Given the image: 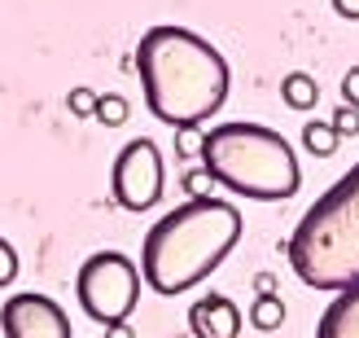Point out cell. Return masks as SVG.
I'll return each mask as SVG.
<instances>
[{"mask_svg":"<svg viewBox=\"0 0 359 338\" xmlns=\"http://www.w3.org/2000/svg\"><path fill=\"white\" fill-rule=\"evenodd\" d=\"M13 277H18V251H13L5 238H0V290H5Z\"/></svg>","mask_w":359,"mask_h":338,"instance_id":"2e32d148","label":"cell"},{"mask_svg":"<svg viewBox=\"0 0 359 338\" xmlns=\"http://www.w3.org/2000/svg\"><path fill=\"white\" fill-rule=\"evenodd\" d=\"M241 242V211L224 198H189L167 211L140 246V277L154 294L175 299L219 268Z\"/></svg>","mask_w":359,"mask_h":338,"instance_id":"7a4b0ae2","label":"cell"},{"mask_svg":"<svg viewBox=\"0 0 359 338\" xmlns=\"http://www.w3.org/2000/svg\"><path fill=\"white\" fill-rule=\"evenodd\" d=\"M202 150V136H197V128H184V132H175V154L180 158H189Z\"/></svg>","mask_w":359,"mask_h":338,"instance_id":"ac0fdd59","label":"cell"},{"mask_svg":"<svg viewBox=\"0 0 359 338\" xmlns=\"http://www.w3.org/2000/svg\"><path fill=\"white\" fill-rule=\"evenodd\" d=\"M110 193L123 211H149L163 198V154L149 136H136L118 150L110 167Z\"/></svg>","mask_w":359,"mask_h":338,"instance_id":"8992f818","label":"cell"},{"mask_svg":"<svg viewBox=\"0 0 359 338\" xmlns=\"http://www.w3.org/2000/svg\"><path fill=\"white\" fill-rule=\"evenodd\" d=\"M333 9L342 18H355V22H359V0H333Z\"/></svg>","mask_w":359,"mask_h":338,"instance_id":"ffe728a7","label":"cell"},{"mask_svg":"<svg viewBox=\"0 0 359 338\" xmlns=\"http://www.w3.org/2000/svg\"><path fill=\"white\" fill-rule=\"evenodd\" d=\"M329 123L337 128V136H359V110L355 105H337Z\"/></svg>","mask_w":359,"mask_h":338,"instance_id":"9a60e30c","label":"cell"},{"mask_svg":"<svg viewBox=\"0 0 359 338\" xmlns=\"http://www.w3.org/2000/svg\"><path fill=\"white\" fill-rule=\"evenodd\" d=\"M337 128L329 119H307L302 123V150L307 154H316V158H329V154H337Z\"/></svg>","mask_w":359,"mask_h":338,"instance_id":"8fae6325","label":"cell"},{"mask_svg":"<svg viewBox=\"0 0 359 338\" xmlns=\"http://www.w3.org/2000/svg\"><path fill=\"white\" fill-rule=\"evenodd\" d=\"M189 330H193V338H237L241 334V312L224 294H202L189 308Z\"/></svg>","mask_w":359,"mask_h":338,"instance_id":"ba28073f","label":"cell"},{"mask_svg":"<svg viewBox=\"0 0 359 338\" xmlns=\"http://www.w3.org/2000/svg\"><path fill=\"white\" fill-rule=\"evenodd\" d=\"M290 264L311 290L359 286V163L302 211L290 238Z\"/></svg>","mask_w":359,"mask_h":338,"instance_id":"277c9868","label":"cell"},{"mask_svg":"<svg viewBox=\"0 0 359 338\" xmlns=\"http://www.w3.org/2000/svg\"><path fill=\"white\" fill-rule=\"evenodd\" d=\"M97 97H101V93H93V88L79 84V88H70V93H66V110L79 115V119H93V115H97Z\"/></svg>","mask_w":359,"mask_h":338,"instance_id":"5bb4252c","label":"cell"},{"mask_svg":"<svg viewBox=\"0 0 359 338\" xmlns=\"http://www.w3.org/2000/svg\"><path fill=\"white\" fill-rule=\"evenodd\" d=\"M280 97H285L290 110H311L320 101V84L307 75V70H290V75L280 79Z\"/></svg>","mask_w":359,"mask_h":338,"instance_id":"30bf717a","label":"cell"},{"mask_svg":"<svg viewBox=\"0 0 359 338\" xmlns=\"http://www.w3.org/2000/svg\"><path fill=\"white\" fill-rule=\"evenodd\" d=\"M250 325L272 334L285 325V299L280 294H255V304H250Z\"/></svg>","mask_w":359,"mask_h":338,"instance_id":"7c38bea8","label":"cell"},{"mask_svg":"<svg viewBox=\"0 0 359 338\" xmlns=\"http://www.w3.org/2000/svg\"><path fill=\"white\" fill-rule=\"evenodd\" d=\"M75 290L97 325H123L140 304V268L123 251H97L79 264Z\"/></svg>","mask_w":359,"mask_h":338,"instance_id":"5b68a950","label":"cell"},{"mask_svg":"<svg viewBox=\"0 0 359 338\" xmlns=\"http://www.w3.org/2000/svg\"><path fill=\"white\" fill-rule=\"evenodd\" d=\"M202 171L210 176L219 189L237 193V198H255V202H285L294 198L302 185L298 158L276 128L250 119H232V123H215L202 132Z\"/></svg>","mask_w":359,"mask_h":338,"instance_id":"3957f363","label":"cell"},{"mask_svg":"<svg viewBox=\"0 0 359 338\" xmlns=\"http://www.w3.org/2000/svg\"><path fill=\"white\" fill-rule=\"evenodd\" d=\"M316 338H359V286L337 290V299L316 325Z\"/></svg>","mask_w":359,"mask_h":338,"instance_id":"9c48e42d","label":"cell"},{"mask_svg":"<svg viewBox=\"0 0 359 338\" xmlns=\"http://www.w3.org/2000/svg\"><path fill=\"white\" fill-rule=\"evenodd\" d=\"M255 286H259V294H272V290H276V277H272V273H259Z\"/></svg>","mask_w":359,"mask_h":338,"instance_id":"44dd1931","label":"cell"},{"mask_svg":"<svg viewBox=\"0 0 359 338\" xmlns=\"http://www.w3.org/2000/svg\"><path fill=\"white\" fill-rule=\"evenodd\" d=\"M136 75L145 88V105L167 128H202L228 101V62L210 40L189 27H149L136 44Z\"/></svg>","mask_w":359,"mask_h":338,"instance_id":"6da1fadb","label":"cell"},{"mask_svg":"<svg viewBox=\"0 0 359 338\" xmlns=\"http://www.w3.org/2000/svg\"><path fill=\"white\" fill-rule=\"evenodd\" d=\"M342 97H346V105L359 110V66H351L346 75H342Z\"/></svg>","mask_w":359,"mask_h":338,"instance_id":"d6986e66","label":"cell"},{"mask_svg":"<svg viewBox=\"0 0 359 338\" xmlns=\"http://www.w3.org/2000/svg\"><path fill=\"white\" fill-rule=\"evenodd\" d=\"M210 176L206 171H184V189H189V198H210Z\"/></svg>","mask_w":359,"mask_h":338,"instance_id":"e0dca14e","label":"cell"},{"mask_svg":"<svg viewBox=\"0 0 359 338\" xmlns=\"http://www.w3.org/2000/svg\"><path fill=\"white\" fill-rule=\"evenodd\" d=\"M93 119L105 123V128H118V123H128V97H118V93H101Z\"/></svg>","mask_w":359,"mask_h":338,"instance_id":"4fadbf2b","label":"cell"},{"mask_svg":"<svg viewBox=\"0 0 359 338\" xmlns=\"http://www.w3.org/2000/svg\"><path fill=\"white\" fill-rule=\"evenodd\" d=\"M5 338H70L66 312L48 294H9L0 308Z\"/></svg>","mask_w":359,"mask_h":338,"instance_id":"52a82bcc","label":"cell"},{"mask_svg":"<svg viewBox=\"0 0 359 338\" xmlns=\"http://www.w3.org/2000/svg\"><path fill=\"white\" fill-rule=\"evenodd\" d=\"M105 338H136V334L128 330V321H123V325H105Z\"/></svg>","mask_w":359,"mask_h":338,"instance_id":"7402d4cb","label":"cell"}]
</instances>
